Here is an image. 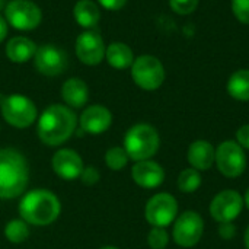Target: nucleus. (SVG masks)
Returning a JSON list of instances; mask_svg holds the SVG:
<instances>
[{
	"label": "nucleus",
	"mask_w": 249,
	"mask_h": 249,
	"mask_svg": "<svg viewBox=\"0 0 249 249\" xmlns=\"http://www.w3.org/2000/svg\"><path fill=\"white\" fill-rule=\"evenodd\" d=\"M244 209V198L235 190L219 193L210 204V214L219 223L233 222Z\"/></svg>",
	"instance_id": "nucleus-11"
},
{
	"label": "nucleus",
	"mask_w": 249,
	"mask_h": 249,
	"mask_svg": "<svg viewBox=\"0 0 249 249\" xmlns=\"http://www.w3.org/2000/svg\"><path fill=\"white\" fill-rule=\"evenodd\" d=\"M159 133L150 124L133 125L124 137V149L130 159L140 162L150 159L159 150Z\"/></svg>",
	"instance_id": "nucleus-4"
},
{
	"label": "nucleus",
	"mask_w": 249,
	"mask_h": 249,
	"mask_svg": "<svg viewBox=\"0 0 249 249\" xmlns=\"http://www.w3.org/2000/svg\"><path fill=\"white\" fill-rule=\"evenodd\" d=\"M112 115L108 108L102 105H92L80 115V128L88 134H102L109 128Z\"/></svg>",
	"instance_id": "nucleus-16"
},
{
	"label": "nucleus",
	"mask_w": 249,
	"mask_h": 249,
	"mask_svg": "<svg viewBox=\"0 0 249 249\" xmlns=\"http://www.w3.org/2000/svg\"><path fill=\"white\" fill-rule=\"evenodd\" d=\"M61 96L64 102L71 108H82L89 98V90L82 79L71 77L64 82L61 88Z\"/></svg>",
	"instance_id": "nucleus-18"
},
{
	"label": "nucleus",
	"mask_w": 249,
	"mask_h": 249,
	"mask_svg": "<svg viewBox=\"0 0 249 249\" xmlns=\"http://www.w3.org/2000/svg\"><path fill=\"white\" fill-rule=\"evenodd\" d=\"M76 22L83 28H92L99 22V7L92 0H79L73 9Z\"/></svg>",
	"instance_id": "nucleus-21"
},
{
	"label": "nucleus",
	"mask_w": 249,
	"mask_h": 249,
	"mask_svg": "<svg viewBox=\"0 0 249 249\" xmlns=\"http://www.w3.org/2000/svg\"><path fill=\"white\" fill-rule=\"evenodd\" d=\"M77 124L76 114L64 105H50L38 121V137L47 146H58L67 142Z\"/></svg>",
	"instance_id": "nucleus-1"
},
{
	"label": "nucleus",
	"mask_w": 249,
	"mask_h": 249,
	"mask_svg": "<svg viewBox=\"0 0 249 249\" xmlns=\"http://www.w3.org/2000/svg\"><path fill=\"white\" fill-rule=\"evenodd\" d=\"M6 35H7V23H6V20L0 16V42L6 38Z\"/></svg>",
	"instance_id": "nucleus-33"
},
{
	"label": "nucleus",
	"mask_w": 249,
	"mask_h": 249,
	"mask_svg": "<svg viewBox=\"0 0 249 249\" xmlns=\"http://www.w3.org/2000/svg\"><path fill=\"white\" fill-rule=\"evenodd\" d=\"M169 4L172 10L178 15H190L193 13L197 6L198 0H169Z\"/></svg>",
	"instance_id": "nucleus-27"
},
{
	"label": "nucleus",
	"mask_w": 249,
	"mask_h": 249,
	"mask_svg": "<svg viewBox=\"0 0 249 249\" xmlns=\"http://www.w3.org/2000/svg\"><path fill=\"white\" fill-rule=\"evenodd\" d=\"M128 155L124 147H111L105 153V163L111 171H121L128 163Z\"/></svg>",
	"instance_id": "nucleus-25"
},
{
	"label": "nucleus",
	"mask_w": 249,
	"mask_h": 249,
	"mask_svg": "<svg viewBox=\"0 0 249 249\" xmlns=\"http://www.w3.org/2000/svg\"><path fill=\"white\" fill-rule=\"evenodd\" d=\"M4 236L12 244H22V242H25L29 238L28 223L20 220V219L10 220L6 225V228H4Z\"/></svg>",
	"instance_id": "nucleus-23"
},
{
	"label": "nucleus",
	"mask_w": 249,
	"mask_h": 249,
	"mask_svg": "<svg viewBox=\"0 0 249 249\" xmlns=\"http://www.w3.org/2000/svg\"><path fill=\"white\" fill-rule=\"evenodd\" d=\"M6 20L16 29L31 31L41 23V9L31 0H12L4 7Z\"/></svg>",
	"instance_id": "nucleus-8"
},
{
	"label": "nucleus",
	"mask_w": 249,
	"mask_h": 249,
	"mask_svg": "<svg viewBox=\"0 0 249 249\" xmlns=\"http://www.w3.org/2000/svg\"><path fill=\"white\" fill-rule=\"evenodd\" d=\"M105 57L109 66L118 70H124L127 67H131L134 61V55L131 48L124 42H112L105 50Z\"/></svg>",
	"instance_id": "nucleus-20"
},
{
	"label": "nucleus",
	"mask_w": 249,
	"mask_h": 249,
	"mask_svg": "<svg viewBox=\"0 0 249 249\" xmlns=\"http://www.w3.org/2000/svg\"><path fill=\"white\" fill-rule=\"evenodd\" d=\"M36 53V45L26 36H13L6 45V55L13 63H25Z\"/></svg>",
	"instance_id": "nucleus-19"
},
{
	"label": "nucleus",
	"mask_w": 249,
	"mask_h": 249,
	"mask_svg": "<svg viewBox=\"0 0 249 249\" xmlns=\"http://www.w3.org/2000/svg\"><path fill=\"white\" fill-rule=\"evenodd\" d=\"M169 242V235L165 228H153L147 235V244L152 249H165Z\"/></svg>",
	"instance_id": "nucleus-26"
},
{
	"label": "nucleus",
	"mask_w": 249,
	"mask_h": 249,
	"mask_svg": "<svg viewBox=\"0 0 249 249\" xmlns=\"http://www.w3.org/2000/svg\"><path fill=\"white\" fill-rule=\"evenodd\" d=\"M232 10L239 22L249 25V0H232Z\"/></svg>",
	"instance_id": "nucleus-28"
},
{
	"label": "nucleus",
	"mask_w": 249,
	"mask_h": 249,
	"mask_svg": "<svg viewBox=\"0 0 249 249\" xmlns=\"http://www.w3.org/2000/svg\"><path fill=\"white\" fill-rule=\"evenodd\" d=\"M131 76L139 88L144 90H156L165 80V69L156 57L144 54L133 61Z\"/></svg>",
	"instance_id": "nucleus-6"
},
{
	"label": "nucleus",
	"mask_w": 249,
	"mask_h": 249,
	"mask_svg": "<svg viewBox=\"0 0 249 249\" xmlns=\"http://www.w3.org/2000/svg\"><path fill=\"white\" fill-rule=\"evenodd\" d=\"M76 55L88 66L99 64L105 57V44L102 36L93 31L80 34L76 39Z\"/></svg>",
	"instance_id": "nucleus-13"
},
{
	"label": "nucleus",
	"mask_w": 249,
	"mask_h": 249,
	"mask_svg": "<svg viewBox=\"0 0 249 249\" xmlns=\"http://www.w3.org/2000/svg\"><path fill=\"white\" fill-rule=\"evenodd\" d=\"M4 7V0H0V10Z\"/></svg>",
	"instance_id": "nucleus-36"
},
{
	"label": "nucleus",
	"mask_w": 249,
	"mask_h": 249,
	"mask_svg": "<svg viewBox=\"0 0 249 249\" xmlns=\"http://www.w3.org/2000/svg\"><path fill=\"white\" fill-rule=\"evenodd\" d=\"M98 1L108 10H120L127 3V0H98Z\"/></svg>",
	"instance_id": "nucleus-32"
},
{
	"label": "nucleus",
	"mask_w": 249,
	"mask_h": 249,
	"mask_svg": "<svg viewBox=\"0 0 249 249\" xmlns=\"http://www.w3.org/2000/svg\"><path fill=\"white\" fill-rule=\"evenodd\" d=\"M131 177L139 187L156 188L163 182L165 171L158 162L146 159V160L136 162V165L131 169Z\"/></svg>",
	"instance_id": "nucleus-15"
},
{
	"label": "nucleus",
	"mask_w": 249,
	"mask_h": 249,
	"mask_svg": "<svg viewBox=\"0 0 249 249\" xmlns=\"http://www.w3.org/2000/svg\"><path fill=\"white\" fill-rule=\"evenodd\" d=\"M187 158L191 168L197 171H207L216 162V149L207 140H197L188 147Z\"/></svg>",
	"instance_id": "nucleus-17"
},
{
	"label": "nucleus",
	"mask_w": 249,
	"mask_h": 249,
	"mask_svg": "<svg viewBox=\"0 0 249 249\" xmlns=\"http://www.w3.org/2000/svg\"><path fill=\"white\" fill-rule=\"evenodd\" d=\"M216 163L225 177L238 178L247 168V156L238 142L228 140L216 149Z\"/></svg>",
	"instance_id": "nucleus-9"
},
{
	"label": "nucleus",
	"mask_w": 249,
	"mask_h": 249,
	"mask_svg": "<svg viewBox=\"0 0 249 249\" xmlns=\"http://www.w3.org/2000/svg\"><path fill=\"white\" fill-rule=\"evenodd\" d=\"M54 172L64 181H74L80 178L85 168L80 155L71 149H60L54 153L51 160Z\"/></svg>",
	"instance_id": "nucleus-14"
},
{
	"label": "nucleus",
	"mask_w": 249,
	"mask_h": 249,
	"mask_svg": "<svg viewBox=\"0 0 249 249\" xmlns=\"http://www.w3.org/2000/svg\"><path fill=\"white\" fill-rule=\"evenodd\" d=\"M101 249H118V248H115V247H104V248H101Z\"/></svg>",
	"instance_id": "nucleus-37"
},
{
	"label": "nucleus",
	"mask_w": 249,
	"mask_h": 249,
	"mask_svg": "<svg viewBox=\"0 0 249 249\" xmlns=\"http://www.w3.org/2000/svg\"><path fill=\"white\" fill-rule=\"evenodd\" d=\"M244 204L248 207V210H249V188L247 190V194H245V198H244Z\"/></svg>",
	"instance_id": "nucleus-35"
},
{
	"label": "nucleus",
	"mask_w": 249,
	"mask_h": 249,
	"mask_svg": "<svg viewBox=\"0 0 249 249\" xmlns=\"http://www.w3.org/2000/svg\"><path fill=\"white\" fill-rule=\"evenodd\" d=\"M204 232V222L197 212L182 213L174 225V241L182 248L197 245Z\"/></svg>",
	"instance_id": "nucleus-10"
},
{
	"label": "nucleus",
	"mask_w": 249,
	"mask_h": 249,
	"mask_svg": "<svg viewBox=\"0 0 249 249\" xmlns=\"http://www.w3.org/2000/svg\"><path fill=\"white\" fill-rule=\"evenodd\" d=\"M178 214V203L174 196L160 193L153 196L144 209L146 220L153 228H166L169 226Z\"/></svg>",
	"instance_id": "nucleus-7"
},
{
	"label": "nucleus",
	"mask_w": 249,
	"mask_h": 249,
	"mask_svg": "<svg viewBox=\"0 0 249 249\" xmlns=\"http://www.w3.org/2000/svg\"><path fill=\"white\" fill-rule=\"evenodd\" d=\"M236 142L242 149H249V124L242 125L236 131Z\"/></svg>",
	"instance_id": "nucleus-31"
},
{
	"label": "nucleus",
	"mask_w": 249,
	"mask_h": 249,
	"mask_svg": "<svg viewBox=\"0 0 249 249\" xmlns=\"http://www.w3.org/2000/svg\"><path fill=\"white\" fill-rule=\"evenodd\" d=\"M61 212L60 200L48 190H34L19 203V214L23 222L34 226H47L57 220Z\"/></svg>",
	"instance_id": "nucleus-3"
},
{
	"label": "nucleus",
	"mask_w": 249,
	"mask_h": 249,
	"mask_svg": "<svg viewBox=\"0 0 249 249\" xmlns=\"http://www.w3.org/2000/svg\"><path fill=\"white\" fill-rule=\"evenodd\" d=\"M200 185H201V175L194 168L184 169L178 177V188L185 194L196 193L200 188Z\"/></svg>",
	"instance_id": "nucleus-24"
},
{
	"label": "nucleus",
	"mask_w": 249,
	"mask_h": 249,
	"mask_svg": "<svg viewBox=\"0 0 249 249\" xmlns=\"http://www.w3.org/2000/svg\"><path fill=\"white\" fill-rule=\"evenodd\" d=\"M34 58H35L36 70L51 77L61 74L67 69V64H69L66 51L54 44H45L36 48Z\"/></svg>",
	"instance_id": "nucleus-12"
},
{
	"label": "nucleus",
	"mask_w": 249,
	"mask_h": 249,
	"mask_svg": "<svg viewBox=\"0 0 249 249\" xmlns=\"http://www.w3.org/2000/svg\"><path fill=\"white\" fill-rule=\"evenodd\" d=\"M29 181L26 158L16 149H0V198L19 197Z\"/></svg>",
	"instance_id": "nucleus-2"
},
{
	"label": "nucleus",
	"mask_w": 249,
	"mask_h": 249,
	"mask_svg": "<svg viewBox=\"0 0 249 249\" xmlns=\"http://www.w3.org/2000/svg\"><path fill=\"white\" fill-rule=\"evenodd\" d=\"M219 235H220V238L225 239V241L233 239L235 235H236V228H235V225H233L232 222L220 223V226H219Z\"/></svg>",
	"instance_id": "nucleus-30"
},
{
	"label": "nucleus",
	"mask_w": 249,
	"mask_h": 249,
	"mask_svg": "<svg viewBox=\"0 0 249 249\" xmlns=\"http://www.w3.org/2000/svg\"><path fill=\"white\" fill-rule=\"evenodd\" d=\"M99 179H101V174H99V171L95 166L83 168L82 175H80V181L85 185H95V184H98Z\"/></svg>",
	"instance_id": "nucleus-29"
},
{
	"label": "nucleus",
	"mask_w": 249,
	"mask_h": 249,
	"mask_svg": "<svg viewBox=\"0 0 249 249\" xmlns=\"http://www.w3.org/2000/svg\"><path fill=\"white\" fill-rule=\"evenodd\" d=\"M245 247H247V249H249V226L245 232Z\"/></svg>",
	"instance_id": "nucleus-34"
},
{
	"label": "nucleus",
	"mask_w": 249,
	"mask_h": 249,
	"mask_svg": "<svg viewBox=\"0 0 249 249\" xmlns=\"http://www.w3.org/2000/svg\"><path fill=\"white\" fill-rule=\"evenodd\" d=\"M228 92L236 101H249V70H238L231 76Z\"/></svg>",
	"instance_id": "nucleus-22"
},
{
	"label": "nucleus",
	"mask_w": 249,
	"mask_h": 249,
	"mask_svg": "<svg viewBox=\"0 0 249 249\" xmlns=\"http://www.w3.org/2000/svg\"><path fill=\"white\" fill-rule=\"evenodd\" d=\"M1 115L7 124L16 128H26L36 120L35 104L23 95H10L1 99Z\"/></svg>",
	"instance_id": "nucleus-5"
}]
</instances>
